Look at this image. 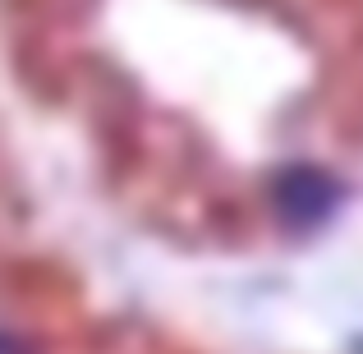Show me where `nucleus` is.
Listing matches in <instances>:
<instances>
[{"instance_id":"obj_2","label":"nucleus","mask_w":363,"mask_h":354,"mask_svg":"<svg viewBox=\"0 0 363 354\" xmlns=\"http://www.w3.org/2000/svg\"><path fill=\"white\" fill-rule=\"evenodd\" d=\"M0 354H33V350H28L23 336H14V331H0Z\"/></svg>"},{"instance_id":"obj_1","label":"nucleus","mask_w":363,"mask_h":354,"mask_svg":"<svg viewBox=\"0 0 363 354\" xmlns=\"http://www.w3.org/2000/svg\"><path fill=\"white\" fill-rule=\"evenodd\" d=\"M276 212L290 226H322L340 207V179L322 166H290L276 175Z\"/></svg>"}]
</instances>
